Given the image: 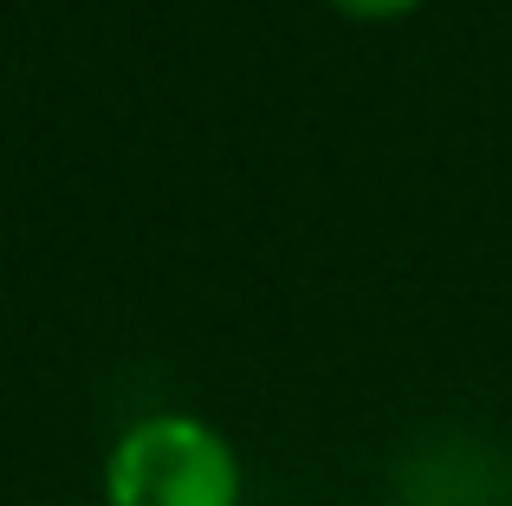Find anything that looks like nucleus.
<instances>
[{"label":"nucleus","mask_w":512,"mask_h":506,"mask_svg":"<svg viewBox=\"0 0 512 506\" xmlns=\"http://www.w3.org/2000/svg\"><path fill=\"white\" fill-rule=\"evenodd\" d=\"M104 506H247V461L195 409H150L104 448Z\"/></svg>","instance_id":"f257e3e1"},{"label":"nucleus","mask_w":512,"mask_h":506,"mask_svg":"<svg viewBox=\"0 0 512 506\" xmlns=\"http://www.w3.org/2000/svg\"><path fill=\"white\" fill-rule=\"evenodd\" d=\"M331 13H344V20H370V26H383V20H402V13H415L422 0H325Z\"/></svg>","instance_id":"f03ea898"}]
</instances>
